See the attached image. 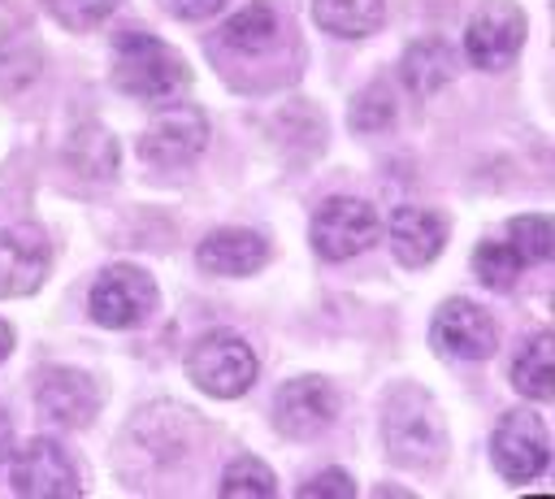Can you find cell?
Listing matches in <instances>:
<instances>
[{
	"label": "cell",
	"instance_id": "obj_18",
	"mask_svg": "<svg viewBox=\"0 0 555 499\" xmlns=\"http://www.w3.org/2000/svg\"><path fill=\"white\" fill-rule=\"evenodd\" d=\"M312 17L338 39H364L382 26L386 0H312Z\"/></svg>",
	"mask_w": 555,
	"mask_h": 499
},
{
	"label": "cell",
	"instance_id": "obj_4",
	"mask_svg": "<svg viewBox=\"0 0 555 499\" xmlns=\"http://www.w3.org/2000/svg\"><path fill=\"white\" fill-rule=\"evenodd\" d=\"M9 486L22 499H78V464L56 438H26L9 451Z\"/></svg>",
	"mask_w": 555,
	"mask_h": 499
},
{
	"label": "cell",
	"instance_id": "obj_20",
	"mask_svg": "<svg viewBox=\"0 0 555 499\" xmlns=\"http://www.w3.org/2000/svg\"><path fill=\"white\" fill-rule=\"evenodd\" d=\"M278 30H282V22H278L273 4L251 0L247 9H238V13L225 22L221 39H225V48H234V52H264V48L278 43Z\"/></svg>",
	"mask_w": 555,
	"mask_h": 499
},
{
	"label": "cell",
	"instance_id": "obj_21",
	"mask_svg": "<svg viewBox=\"0 0 555 499\" xmlns=\"http://www.w3.org/2000/svg\"><path fill=\"white\" fill-rule=\"evenodd\" d=\"M221 499H273L278 495V482H273V469L256 456H238L225 464L221 473V486H217Z\"/></svg>",
	"mask_w": 555,
	"mask_h": 499
},
{
	"label": "cell",
	"instance_id": "obj_23",
	"mask_svg": "<svg viewBox=\"0 0 555 499\" xmlns=\"http://www.w3.org/2000/svg\"><path fill=\"white\" fill-rule=\"evenodd\" d=\"M507 243H512V252L520 256L525 269L551 260V217H542V213L512 217L507 221Z\"/></svg>",
	"mask_w": 555,
	"mask_h": 499
},
{
	"label": "cell",
	"instance_id": "obj_19",
	"mask_svg": "<svg viewBox=\"0 0 555 499\" xmlns=\"http://www.w3.org/2000/svg\"><path fill=\"white\" fill-rule=\"evenodd\" d=\"M512 382L529 399H551L555 395V338H551V330H538L525 343V351L516 356Z\"/></svg>",
	"mask_w": 555,
	"mask_h": 499
},
{
	"label": "cell",
	"instance_id": "obj_16",
	"mask_svg": "<svg viewBox=\"0 0 555 499\" xmlns=\"http://www.w3.org/2000/svg\"><path fill=\"white\" fill-rule=\"evenodd\" d=\"M455 78V52L442 39H421L403 52V82L412 95H434Z\"/></svg>",
	"mask_w": 555,
	"mask_h": 499
},
{
	"label": "cell",
	"instance_id": "obj_11",
	"mask_svg": "<svg viewBox=\"0 0 555 499\" xmlns=\"http://www.w3.org/2000/svg\"><path fill=\"white\" fill-rule=\"evenodd\" d=\"M35 399H39L43 417H52L65 430H82L100 412V386L82 369H65V364L35 373Z\"/></svg>",
	"mask_w": 555,
	"mask_h": 499
},
{
	"label": "cell",
	"instance_id": "obj_12",
	"mask_svg": "<svg viewBox=\"0 0 555 499\" xmlns=\"http://www.w3.org/2000/svg\"><path fill=\"white\" fill-rule=\"evenodd\" d=\"M338 412V395L325 378H295L278 391L273 425L282 438H317Z\"/></svg>",
	"mask_w": 555,
	"mask_h": 499
},
{
	"label": "cell",
	"instance_id": "obj_1",
	"mask_svg": "<svg viewBox=\"0 0 555 499\" xmlns=\"http://www.w3.org/2000/svg\"><path fill=\"white\" fill-rule=\"evenodd\" d=\"M382 438L395 464L408 469H434L447 456V425L438 404L421 386H399L386 395L382 412Z\"/></svg>",
	"mask_w": 555,
	"mask_h": 499
},
{
	"label": "cell",
	"instance_id": "obj_3",
	"mask_svg": "<svg viewBox=\"0 0 555 499\" xmlns=\"http://www.w3.org/2000/svg\"><path fill=\"white\" fill-rule=\"evenodd\" d=\"M256 351L234 330H208L186 351V378L212 399H238L256 382Z\"/></svg>",
	"mask_w": 555,
	"mask_h": 499
},
{
	"label": "cell",
	"instance_id": "obj_22",
	"mask_svg": "<svg viewBox=\"0 0 555 499\" xmlns=\"http://www.w3.org/2000/svg\"><path fill=\"white\" fill-rule=\"evenodd\" d=\"M520 256L512 252L507 239H481L477 252H473V273L490 286V291H507L516 278H520Z\"/></svg>",
	"mask_w": 555,
	"mask_h": 499
},
{
	"label": "cell",
	"instance_id": "obj_30",
	"mask_svg": "<svg viewBox=\"0 0 555 499\" xmlns=\"http://www.w3.org/2000/svg\"><path fill=\"white\" fill-rule=\"evenodd\" d=\"M9 351H13V330H9L4 321H0V360H4Z\"/></svg>",
	"mask_w": 555,
	"mask_h": 499
},
{
	"label": "cell",
	"instance_id": "obj_13",
	"mask_svg": "<svg viewBox=\"0 0 555 499\" xmlns=\"http://www.w3.org/2000/svg\"><path fill=\"white\" fill-rule=\"evenodd\" d=\"M48 269H52V247L35 226L0 230V299L39 291Z\"/></svg>",
	"mask_w": 555,
	"mask_h": 499
},
{
	"label": "cell",
	"instance_id": "obj_28",
	"mask_svg": "<svg viewBox=\"0 0 555 499\" xmlns=\"http://www.w3.org/2000/svg\"><path fill=\"white\" fill-rule=\"evenodd\" d=\"M221 4H225V0H160V9H165V13H173V17H186V22L212 17Z\"/></svg>",
	"mask_w": 555,
	"mask_h": 499
},
{
	"label": "cell",
	"instance_id": "obj_29",
	"mask_svg": "<svg viewBox=\"0 0 555 499\" xmlns=\"http://www.w3.org/2000/svg\"><path fill=\"white\" fill-rule=\"evenodd\" d=\"M9 451H13V425H9V417L0 412V464L9 460Z\"/></svg>",
	"mask_w": 555,
	"mask_h": 499
},
{
	"label": "cell",
	"instance_id": "obj_27",
	"mask_svg": "<svg viewBox=\"0 0 555 499\" xmlns=\"http://www.w3.org/2000/svg\"><path fill=\"white\" fill-rule=\"evenodd\" d=\"M35 13V0H0V43L9 35H17Z\"/></svg>",
	"mask_w": 555,
	"mask_h": 499
},
{
	"label": "cell",
	"instance_id": "obj_9",
	"mask_svg": "<svg viewBox=\"0 0 555 499\" xmlns=\"http://www.w3.org/2000/svg\"><path fill=\"white\" fill-rule=\"evenodd\" d=\"M494 469L507 482H533L551 464V438L538 412H507L490 434Z\"/></svg>",
	"mask_w": 555,
	"mask_h": 499
},
{
	"label": "cell",
	"instance_id": "obj_14",
	"mask_svg": "<svg viewBox=\"0 0 555 499\" xmlns=\"http://www.w3.org/2000/svg\"><path fill=\"white\" fill-rule=\"evenodd\" d=\"M386 239H390V252H395L399 265L421 269V265H429V260L442 252V243H447V217L434 213V208L403 204V208L390 213Z\"/></svg>",
	"mask_w": 555,
	"mask_h": 499
},
{
	"label": "cell",
	"instance_id": "obj_8",
	"mask_svg": "<svg viewBox=\"0 0 555 499\" xmlns=\"http://www.w3.org/2000/svg\"><path fill=\"white\" fill-rule=\"evenodd\" d=\"M429 343H434L438 356H451V360H486L499 347V325H494V317L481 304H473V299H447L434 312Z\"/></svg>",
	"mask_w": 555,
	"mask_h": 499
},
{
	"label": "cell",
	"instance_id": "obj_5",
	"mask_svg": "<svg viewBox=\"0 0 555 499\" xmlns=\"http://www.w3.org/2000/svg\"><path fill=\"white\" fill-rule=\"evenodd\" d=\"M308 234H312L317 256H325V260H351V256H360L364 247L377 243L382 217H377V208H373L369 200L330 195V200L312 213Z\"/></svg>",
	"mask_w": 555,
	"mask_h": 499
},
{
	"label": "cell",
	"instance_id": "obj_10",
	"mask_svg": "<svg viewBox=\"0 0 555 499\" xmlns=\"http://www.w3.org/2000/svg\"><path fill=\"white\" fill-rule=\"evenodd\" d=\"M520 43H525V13L512 0H486L473 13L468 30H464V52H468V61L477 69H503V65H512L516 52H520Z\"/></svg>",
	"mask_w": 555,
	"mask_h": 499
},
{
	"label": "cell",
	"instance_id": "obj_2",
	"mask_svg": "<svg viewBox=\"0 0 555 499\" xmlns=\"http://www.w3.org/2000/svg\"><path fill=\"white\" fill-rule=\"evenodd\" d=\"M191 82V69L178 48L147 30H126L117 35L113 48V87L134 95V100H173Z\"/></svg>",
	"mask_w": 555,
	"mask_h": 499
},
{
	"label": "cell",
	"instance_id": "obj_7",
	"mask_svg": "<svg viewBox=\"0 0 555 499\" xmlns=\"http://www.w3.org/2000/svg\"><path fill=\"white\" fill-rule=\"evenodd\" d=\"M208 143V117L195 104H165L139 135V156L156 169L191 165Z\"/></svg>",
	"mask_w": 555,
	"mask_h": 499
},
{
	"label": "cell",
	"instance_id": "obj_15",
	"mask_svg": "<svg viewBox=\"0 0 555 499\" xmlns=\"http://www.w3.org/2000/svg\"><path fill=\"white\" fill-rule=\"evenodd\" d=\"M195 260L204 273H217V278H247L256 273L264 260H269V243L260 230H238V226H225V230H212L199 247H195Z\"/></svg>",
	"mask_w": 555,
	"mask_h": 499
},
{
	"label": "cell",
	"instance_id": "obj_26",
	"mask_svg": "<svg viewBox=\"0 0 555 499\" xmlns=\"http://www.w3.org/2000/svg\"><path fill=\"white\" fill-rule=\"evenodd\" d=\"M295 495H299V499H351V495H356V482H351L343 469H325V473L308 477Z\"/></svg>",
	"mask_w": 555,
	"mask_h": 499
},
{
	"label": "cell",
	"instance_id": "obj_6",
	"mask_svg": "<svg viewBox=\"0 0 555 499\" xmlns=\"http://www.w3.org/2000/svg\"><path fill=\"white\" fill-rule=\"evenodd\" d=\"M156 299L160 295H156L152 273H143L139 265H108L95 278L87 308H91V321H100L108 330H130V325L152 317Z\"/></svg>",
	"mask_w": 555,
	"mask_h": 499
},
{
	"label": "cell",
	"instance_id": "obj_24",
	"mask_svg": "<svg viewBox=\"0 0 555 499\" xmlns=\"http://www.w3.org/2000/svg\"><path fill=\"white\" fill-rule=\"evenodd\" d=\"M43 4H48V13H52L61 26H69V30H91V26L108 22V13H113L121 0H43Z\"/></svg>",
	"mask_w": 555,
	"mask_h": 499
},
{
	"label": "cell",
	"instance_id": "obj_25",
	"mask_svg": "<svg viewBox=\"0 0 555 499\" xmlns=\"http://www.w3.org/2000/svg\"><path fill=\"white\" fill-rule=\"evenodd\" d=\"M390 121H395V100H390V91H386V87L360 91V100L351 104V126H356V130H382V126H390Z\"/></svg>",
	"mask_w": 555,
	"mask_h": 499
},
{
	"label": "cell",
	"instance_id": "obj_17",
	"mask_svg": "<svg viewBox=\"0 0 555 499\" xmlns=\"http://www.w3.org/2000/svg\"><path fill=\"white\" fill-rule=\"evenodd\" d=\"M65 161H69L82 178H91V182H113V178H117V139H113L104 126L87 121V126H78V130L69 135Z\"/></svg>",
	"mask_w": 555,
	"mask_h": 499
}]
</instances>
